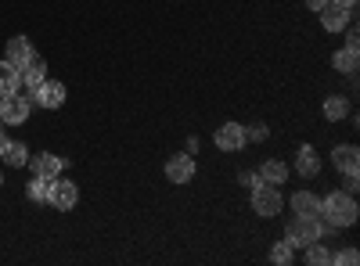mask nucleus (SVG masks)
<instances>
[{
    "label": "nucleus",
    "mask_w": 360,
    "mask_h": 266,
    "mask_svg": "<svg viewBox=\"0 0 360 266\" xmlns=\"http://www.w3.org/2000/svg\"><path fill=\"white\" fill-rule=\"evenodd\" d=\"M356 216H360V209H356V198L349 191H332V194L321 198V223L324 227L346 230V227L356 223Z\"/></svg>",
    "instance_id": "1"
},
{
    "label": "nucleus",
    "mask_w": 360,
    "mask_h": 266,
    "mask_svg": "<svg viewBox=\"0 0 360 266\" xmlns=\"http://www.w3.org/2000/svg\"><path fill=\"white\" fill-rule=\"evenodd\" d=\"M324 230L328 227L321 223V216H292L288 227H285V241L292 248H303L310 241H324Z\"/></svg>",
    "instance_id": "2"
},
{
    "label": "nucleus",
    "mask_w": 360,
    "mask_h": 266,
    "mask_svg": "<svg viewBox=\"0 0 360 266\" xmlns=\"http://www.w3.org/2000/svg\"><path fill=\"white\" fill-rule=\"evenodd\" d=\"M29 115H33V101L22 98V91L0 98V123H4V126H22Z\"/></svg>",
    "instance_id": "3"
},
{
    "label": "nucleus",
    "mask_w": 360,
    "mask_h": 266,
    "mask_svg": "<svg viewBox=\"0 0 360 266\" xmlns=\"http://www.w3.org/2000/svg\"><path fill=\"white\" fill-rule=\"evenodd\" d=\"M281 205H285V198H281V187H274V184H259V187L252 191V213L263 216V220L278 216Z\"/></svg>",
    "instance_id": "4"
},
{
    "label": "nucleus",
    "mask_w": 360,
    "mask_h": 266,
    "mask_svg": "<svg viewBox=\"0 0 360 266\" xmlns=\"http://www.w3.org/2000/svg\"><path fill=\"white\" fill-rule=\"evenodd\" d=\"M76 201H79V187L72 180H62V176H54L51 180V194H47V205L58 213H69L76 209Z\"/></svg>",
    "instance_id": "5"
},
{
    "label": "nucleus",
    "mask_w": 360,
    "mask_h": 266,
    "mask_svg": "<svg viewBox=\"0 0 360 266\" xmlns=\"http://www.w3.org/2000/svg\"><path fill=\"white\" fill-rule=\"evenodd\" d=\"M29 101H33L37 108H47V112H54V108H62L65 105V83H58V79H44L37 91H29Z\"/></svg>",
    "instance_id": "6"
},
{
    "label": "nucleus",
    "mask_w": 360,
    "mask_h": 266,
    "mask_svg": "<svg viewBox=\"0 0 360 266\" xmlns=\"http://www.w3.org/2000/svg\"><path fill=\"white\" fill-rule=\"evenodd\" d=\"M195 173H198V166H195V155H188V152L166 159V180L169 184H191Z\"/></svg>",
    "instance_id": "7"
},
{
    "label": "nucleus",
    "mask_w": 360,
    "mask_h": 266,
    "mask_svg": "<svg viewBox=\"0 0 360 266\" xmlns=\"http://www.w3.org/2000/svg\"><path fill=\"white\" fill-rule=\"evenodd\" d=\"M213 144L220 147V152H242V147L249 144V140H245V126H242V123H224V126H217Z\"/></svg>",
    "instance_id": "8"
},
{
    "label": "nucleus",
    "mask_w": 360,
    "mask_h": 266,
    "mask_svg": "<svg viewBox=\"0 0 360 266\" xmlns=\"http://www.w3.org/2000/svg\"><path fill=\"white\" fill-rule=\"evenodd\" d=\"M317 15H321V25L328 29V33H342V29L353 22V8H339V4H324Z\"/></svg>",
    "instance_id": "9"
},
{
    "label": "nucleus",
    "mask_w": 360,
    "mask_h": 266,
    "mask_svg": "<svg viewBox=\"0 0 360 266\" xmlns=\"http://www.w3.org/2000/svg\"><path fill=\"white\" fill-rule=\"evenodd\" d=\"M29 169H33V176H47V180H54V176H62L65 159H62V155H51V152L29 155Z\"/></svg>",
    "instance_id": "10"
},
{
    "label": "nucleus",
    "mask_w": 360,
    "mask_h": 266,
    "mask_svg": "<svg viewBox=\"0 0 360 266\" xmlns=\"http://www.w3.org/2000/svg\"><path fill=\"white\" fill-rule=\"evenodd\" d=\"M18 76H22V86H25V91H37V86L47 79V62H44L40 54H37V58H29V62L18 69Z\"/></svg>",
    "instance_id": "11"
},
{
    "label": "nucleus",
    "mask_w": 360,
    "mask_h": 266,
    "mask_svg": "<svg viewBox=\"0 0 360 266\" xmlns=\"http://www.w3.org/2000/svg\"><path fill=\"white\" fill-rule=\"evenodd\" d=\"M4 58H8V62L11 65H25L29 62V58H37V51H33V40H29V36H11L8 40V47H4Z\"/></svg>",
    "instance_id": "12"
},
{
    "label": "nucleus",
    "mask_w": 360,
    "mask_h": 266,
    "mask_svg": "<svg viewBox=\"0 0 360 266\" xmlns=\"http://www.w3.org/2000/svg\"><path fill=\"white\" fill-rule=\"evenodd\" d=\"M332 166H335L342 176H346V173H356V169H360V152H356V144H335Z\"/></svg>",
    "instance_id": "13"
},
{
    "label": "nucleus",
    "mask_w": 360,
    "mask_h": 266,
    "mask_svg": "<svg viewBox=\"0 0 360 266\" xmlns=\"http://www.w3.org/2000/svg\"><path fill=\"white\" fill-rule=\"evenodd\" d=\"M295 173H299V176H307V180L321 173V155L314 152V144H303V147L295 152Z\"/></svg>",
    "instance_id": "14"
},
{
    "label": "nucleus",
    "mask_w": 360,
    "mask_h": 266,
    "mask_svg": "<svg viewBox=\"0 0 360 266\" xmlns=\"http://www.w3.org/2000/svg\"><path fill=\"white\" fill-rule=\"evenodd\" d=\"M288 205H292L295 216H321V198L314 191H295L288 198Z\"/></svg>",
    "instance_id": "15"
},
{
    "label": "nucleus",
    "mask_w": 360,
    "mask_h": 266,
    "mask_svg": "<svg viewBox=\"0 0 360 266\" xmlns=\"http://www.w3.org/2000/svg\"><path fill=\"white\" fill-rule=\"evenodd\" d=\"M22 91V76H18V65H11L8 58H0V98H8Z\"/></svg>",
    "instance_id": "16"
},
{
    "label": "nucleus",
    "mask_w": 360,
    "mask_h": 266,
    "mask_svg": "<svg viewBox=\"0 0 360 266\" xmlns=\"http://www.w3.org/2000/svg\"><path fill=\"white\" fill-rule=\"evenodd\" d=\"M332 69L342 72V76H353V72L360 69V51H356V47H342V51H335V54H332Z\"/></svg>",
    "instance_id": "17"
},
{
    "label": "nucleus",
    "mask_w": 360,
    "mask_h": 266,
    "mask_svg": "<svg viewBox=\"0 0 360 266\" xmlns=\"http://www.w3.org/2000/svg\"><path fill=\"white\" fill-rule=\"evenodd\" d=\"M259 180H263V184H274V187L285 184V180H288V166H285L281 159H266V162L259 166Z\"/></svg>",
    "instance_id": "18"
},
{
    "label": "nucleus",
    "mask_w": 360,
    "mask_h": 266,
    "mask_svg": "<svg viewBox=\"0 0 360 266\" xmlns=\"http://www.w3.org/2000/svg\"><path fill=\"white\" fill-rule=\"evenodd\" d=\"M349 115V98H342V94H328L324 98V119L328 123H342Z\"/></svg>",
    "instance_id": "19"
},
{
    "label": "nucleus",
    "mask_w": 360,
    "mask_h": 266,
    "mask_svg": "<svg viewBox=\"0 0 360 266\" xmlns=\"http://www.w3.org/2000/svg\"><path fill=\"white\" fill-rule=\"evenodd\" d=\"M0 159H4L8 166H15V169H22V166H29V147L22 140H8L4 147H0Z\"/></svg>",
    "instance_id": "20"
},
{
    "label": "nucleus",
    "mask_w": 360,
    "mask_h": 266,
    "mask_svg": "<svg viewBox=\"0 0 360 266\" xmlns=\"http://www.w3.org/2000/svg\"><path fill=\"white\" fill-rule=\"evenodd\" d=\"M307 252H303V262L307 266H328V262H332V252H328L321 241H310V245H303Z\"/></svg>",
    "instance_id": "21"
},
{
    "label": "nucleus",
    "mask_w": 360,
    "mask_h": 266,
    "mask_svg": "<svg viewBox=\"0 0 360 266\" xmlns=\"http://www.w3.org/2000/svg\"><path fill=\"white\" fill-rule=\"evenodd\" d=\"M25 194H29V201H40V205H47L51 180H47V176H33V180H29V187H25Z\"/></svg>",
    "instance_id": "22"
},
{
    "label": "nucleus",
    "mask_w": 360,
    "mask_h": 266,
    "mask_svg": "<svg viewBox=\"0 0 360 266\" xmlns=\"http://www.w3.org/2000/svg\"><path fill=\"white\" fill-rule=\"evenodd\" d=\"M295 259V248L288 245V241H278L274 248H270V262H278V266H288Z\"/></svg>",
    "instance_id": "23"
},
{
    "label": "nucleus",
    "mask_w": 360,
    "mask_h": 266,
    "mask_svg": "<svg viewBox=\"0 0 360 266\" xmlns=\"http://www.w3.org/2000/svg\"><path fill=\"white\" fill-rule=\"evenodd\" d=\"M332 262H335V266H356V262H360V252H356V248H342V252H332Z\"/></svg>",
    "instance_id": "24"
},
{
    "label": "nucleus",
    "mask_w": 360,
    "mask_h": 266,
    "mask_svg": "<svg viewBox=\"0 0 360 266\" xmlns=\"http://www.w3.org/2000/svg\"><path fill=\"white\" fill-rule=\"evenodd\" d=\"M266 137H270V130H266L263 123H256L252 130H245V140H256V144H259V140H266Z\"/></svg>",
    "instance_id": "25"
},
{
    "label": "nucleus",
    "mask_w": 360,
    "mask_h": 266,
    "mask_svg": "<svg viewBox=\"0 0 360 266\" xmlns=\"http://www.w3.org/2000/svg\"><path fill=\"white\" fill-rule=\"evenodd\" d=\"M342 33H346V47H356V51H360V33H356V25H346Z\"/></svg>",
    "instance_id": "26"
},
{
    "label": "nucleus",
    "mask_w": 360,
    "mask_h": 266,
    "mask_svg": "<svg viewBox=\"0 0 360 266\" xmlns=\"http://www.w3.org/2000/svg\"><path fill=\"white\" fill-rule=\"evenodd\" d=\"M238 180H242V184H245L249 191H256V187L263 184V180H259V173H242V176H238Z\"/></svg>",
    "instance_id": "27"
},
{
    "label": "nucleus",
    "mask_w": 360,
    "mask_h": 266,
    "mask_svg": "<svg viewBox=\"0 0 360 266\" xmlns=\"http://www.w3.org/2000/svg\"><path fill=\"white\" fill-rule=\"evenodd\" d=\"M188 155H198V137H188V147H184Z\"/></svg>",
    "instance_id": "28"
},
{
    "label": "nucleus",
    "mask_w": 360,
    "mask_h": 266,
    "mask_svg": "<svg viewBox=\"0 0 360 266\" xmlns=\"http://www.w3.org/2000/svg\"><path fill=\"white\" fill-rule=\"evenodd\" d=\"M303 4H307V8H310V11H321V8H324V4H328V0H303Z\"/></svg>",
    "instance_id": "29"
},
{
    "label": "nucleus",
    "mask_w": 360,
    "mask_h": 266,
    "mask_svg": "<svg viewBox=\"0 0 360 266\" xmlns=\"http://www.w3.org/2000/svg\"><path fill=\"white\" fill-rule=\"evenodd\" d=\"M328 4H339V8H356V0H328Z\"/></svg>",
    "instance_id": "30"
},
{
    "label": "nucleus",
    "mask_w": 360,
    "mask_h": 266,
    "mask_svg": "<svg viewBox=\"0 0 360 266\" xmlns=\"http://www.w3.org/2000/svg\"><path fill=\"white\" fill-rule=\"evenodd\" d=\"M4 130H8V126H4V123H0V147H4V144H8V133H4Z\"/></svg>",
    "instance_id": "31"
},
{
    "label": "nucleus",
    "mask_w": 360,
    "mask_h": 266,
    "mask_svg": "<svg viewBox=\"0 0 360 266\" xmlns=\"http://www.w3.org/2000/svg\"><path fill=\"white\" fill-rule=\"evenodd\" d=\"M0 184H4V176H0Z\"/></svg>",
    "instance_id": "32"
}]
</instances>
